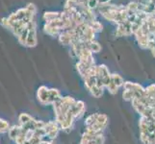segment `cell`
Wrapping results in <instances>:
<instances>
[{
  "mask_svg": "<svg viewBox=\"0 0 155 144\" xmlns=\"http://www.w3.org/2000/svg\"><path fill=\"white\" fill-rule=\"evenodd\" d=\"M10 130V125L9 123L4 119L0 118V133H6Z\"/></svg>",
  "mask_w": 155,
  "mask_h": 144,
  "instance_id": "12",
  "label": "cell"
},
{
  "mask_svg": "<svg viewBox=\"0 0 155 144\" xmlns=\"http://www.w3.org/2000/svg\"><path fill=\"white\" fill-rule=\"evenodd\" d=\"M122 97L126 101H132L133 99H135V94L132 90L129 89H124V93H122Z\"/></svg>",
  "mask_w": 155,
  "mask_h": 144,
  "instance_id": "9",
  "label": "cell"
},
{
  "mask_svg": "<svg viewBox=\"0 0 155 144\" xmlns=\"http://www.w3.org/2000/svg\"><path fill=\"white\" fill-rule=\"evenodd\" d=\"M90 91L95 98H99L100 96L103 94V88H101L97 87V85H95V86H94L92 88L90 89Z\"/></svg>",
  "mask_w": 155,
  "mask_h": 144,
  "instance_id": "7",
  "label": "cell"
},
{
  "mask_svg": "<svg viewBox=\"0 0 155 144\" xmlns=\"http://www.w3.org/2000/svg\"><path fill=\"white\" fill-rule=\"evenodd\" d=\"M97 114H93L87 117L86 121H85V125H86V127H89L91 125H93L94 123H95V121H97Z\"/></svg>",
  "mask_w": 155,
  "mask_h": 144,
  "instance_id": "10",
  "label": "cell"
},
{
  "mask_svg": "<svg viewBox=\"0 0 155 144\" xmlns=\"http://www.w3.org/2000/svg\"><path fill=\"white\" fill-rule=\"evenodd\" d=\"M107 88H108V90H109V92L111 93V94H116L117 92V89H119V88H117L116 85L114 84V82L112 81L111 80V82H110V84L107 86Z\"/></svg>",
  "mask_w": 155,
  "mask_h": 144,
  "instance_id": "13",
  "label": "cell"
},
{
  "mask_svg": "<svg viewBox=\"0 0 155 144\" xmlns=\"http://www.w3.org/2000/svg\"><path fill=\"white\" fill-rule=\"evenodd\" d=\"M59 125L57 124V122L54 121H49L45 123V130L46 132V136H48L51 139L55 138L59 133Z\"/></svg>",
  "mask_w": 155,
  "mask_h": 144,
  "instance_id": "4",
  "label": "cell"
},
{
  "mask_svg": "<svg viewBox=\"0 0 155 144\" xmlns=\"http://www.w3.org/2000/svg\"><path fill=\"white\" fill-rule=\"evenodd\" d=\"M21 126L20 125H14L12 127H10V130L8 132L9 134V137L11 138L12 140H15V138L18 136V135L21 133Z\"/></svg>",
  "mask_w": 155,
  "mask_h": 144,
  "instance_id": "6",
  "label": "cell"
},
{
  "mask_svg": "<svg viewBox=\"0 0 155 144\" xmlns=\"http://www.w3.org/2000/svg\"><path fill=\"white\" fill-rule=\"evenodd\" d=\"M38 43V40H37V23L35 19L30 22L29 24V31L27 40H26V47H35Z\"/></svg>",
  "mask_w": 155,
  "mask_h": 144,
  "instance_id": "2",
  "label": "cell"
},
{
  "mask_svg": "<svg viewBox=\"0 0 155 144\" xmlns=\"http://www.w3.org/2000/svg\"><path fill=\"white\" fill-rule=\"evenodd\" d=\"M37 8L34 4L29 3L24 8H20L12 13L9 17L0 19V24L7 28L13 33L15 37H18L28 27L31 21L36 17Z\"/></svg>",
  "mask_w": 155,
  "mask_h": 144,
  "instance_id": "1",
  "label": "cell"
},
{
  "mask_svg": "<svg viewBox=\"0 0 155 144\" xmlns=\"http://www.w3.org/2000/svg\"><path fill=\"white\" fill-rule=\"evenodd\" d=\"M71 114H73L74 118H77V117H80L81 115H83V114L85 113V104L82 101H76L75 104H74L71 110Z\"/></svg>",
  "mask_w": 155,
  "mask_h": 144,
  "instance_id": "5",
  "label": "cell"
},
{
  "mask_svg": "<svg viewBox=\"0 0 155 144\" xmlns=\"http://www.w3.org/2000/svg\"><path fill=\"white\" fill-rule=\"evenodd\" d=\"M33 117H31L29 114H21L18 117V121H19V125H24L27 122H29Z\"/></svg>",
  "mask_w": 155,
  "mask_h": 144,
  "instance_id": "11",
  "label": "cell"
},
{
  "mask_svg": "<svg viewBox=\"0 0 155 144\" xmlns=\"http://www.w3.org/2000/svg\"><path fill=\"white\" fill-rule=\"evenodd\" d=\"M112 81L114 82V84L117 88H120L124 85V79H122L120 75H117V74H113V75H112Z\"/></svg>",
  "mask_w": 155,
  "mask_h": 144,
  "instance_id": "8",
  "label": "cell"
},
{
  "mask_svg": "<svg viewBox=\"0 0 155 144\" xmlns=\"http://www.w3.org/2000/svg\"><path fill=\"white\" fill-rule=\"evenodd\" d=\"M37 97L42 105L52 104L51 97H50V88H47L45 86H41L39 88L38 92H37Z\"/></svg>",
  "mask_w": 155,
  "mask_h": 144,
  "instance_id": "3",
  "label": "cell"
}]
</instances>
